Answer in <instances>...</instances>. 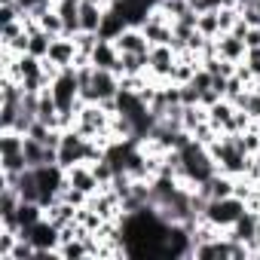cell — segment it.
I'll use <instances>...</instances> for the list:
<instances>
[{
    "mask_svg": "<svg viewBox=\"0 0 260 260\" xmlns=\"http://www.w3.org/2000/svg\"><path fill=\"white\" fill-rule=\"evenodd\" d=\"M248 211V202L242 199V196H226V199H208V205H205V214H202V220H208V223H214L217 230H230L242 214Z\"/></svg>",
    "mask_w": 260,
    "mask_h": 260,
    "instance_id": "obj_1",
    "label": "cell"
},
{
    "mask_svg": "<svg viewBox=\"0 0 260 260\" xmlns=\"http://www.w3.org/2000/svg\"><path fill=\"white\" fill-rule=\"evenodd\" d=\"M257 223H260V211H245L230 230H226V236L230 239H236V242H245V245H251V251H254V257H260V245H257Z\"/></svg>",
    "mask_w": 260,
    "mask_h": 260,
    "instance_id": "obj_2",
    "label": "cell"
},
{
    "mask_svg": "<svg viewBox=\"0 0 260 260\" xmlns=\"http://www.w3.org/2000/svg\"><path fill=\"white\" fill-rule=\"evenodd\" d=\"M178 61V52L172 46H150V77L166 83L172 77V68Z\"/></svg>",
    "mask_w": 260,
    "mask_h": 260,
    "instance_id": "obj_3",
    "label": "cell"
},
{
    "mask_svg": "<svg viewBox=\"0 0 260 260\" xmlns=\"http://www.w3.org/2000/svg\"><path fill=\"white\" fill-rule=\"evenodd\" d=\"M52 64L58 68H71L80 61V52H77V40L74 37H52V46H49V55H46Z\"/></svg>",
    "mask_w": 260,
    "mask_h": 260,
    "instance_id": "obj_4",
    "label": "cell"
},
{
    "mask_svg": "<svg viewBox=\"0 0 260 260\" xmlns=\"http://www.w3.org/2000/svg\"><path fill=\"white\" fill-rule=\"evenodd\" d=\"M68 184L77 187V190H83L86 196H92V193L101 190V181L95 178L92 162H77V166H71V169H68Z\"/></svg>",
    "mask_w": 260,
    "mask_h": 260,
    "instance_id": "obj_5",
    "label": "cell"
},
{
    "mask_svg": "<svg viewBox=\"0 0 260 260\" xmlns=\"http://www.w3.org/2000/svg\"><path fill=\"white\" fill-rule=\"evenodd\" d=\"M89 61H92L95 68H101V71H116V64H119V49H116V43L98 37V46L92 49Z\"/></svg>",
    "mask_w": 260,
    "mask_h": 260,
    "instance_id": "obj_6",
    "label": "cell"
},
{
    "mask_svg": "<svg viewBox=\"0 0 260 260\" xmlns=\"http://www.w3.org/2000/svg\"><path fill=\"white\" fill-rule=\"evenodd\" d=\"M236 104L230 101V98H220L217 104H211L208 107V122L217 128V132H230L233 128V119H236Z\"/></svg>",
    "mask_w": 260,
    "mask_h": 260,
    "instance_id": "obj_7",
    "label": "cell"
},
{
    "mask_svg": "<svg viewBox=\"0 0 260 260\" xmlns=\"http://www.w3.org/2000/svg\"><path fill=\"white\" fill-rule=\"evenodd\" d=\"M214 40H217V55H220V58L236 61V64H242V61H245V55H248L245 40H239L236 34H217Z\"/></svg>",
    "mask_w": 260,
    "mask_h": 260,
    "instance_id": "obj_8",
    "label": "cell"
},
{
    "mask_svg": "<svg viewBox=\"0 0 260 260\" xmlns=\"http://www.w3.org/2000/svg\"><path fill=\"white\" fill-rule=\"evenodd\" d=\"M113 43H116L119 55H125V52H150V40L144 37L141 28H125Z\"/></svg>",
    "mask_w": 260,
    "mask_h": 260,
    "instance_id": "obj_9",
    "label": "cell"
},
{
    "mask_svg": "<svg viewBox=\"0 0 260 260\" xmlns=\"http://www.w3.org/2000/svg\"><path fill=\"white\" fill-rule=\"evenodd\" d=\"M37 22H40V28H43L46 34H52V37H64V19L58 16V10H55V7H52V10H46Z\"/></svg>",
    "mask_w": 260,
    "mask_h": 260,
    "instance_id": "obj_10",
    "label": "cell"
},
{
    "mask_svg": "<svg viewBox=\"0 0 260 260\" xmlns=\"http://www.w3.org/2000/svg\"><path fill=\"white\" fill-rule=\"evenodd\" d=\"M196 28L205 34V37H217L220 34V22H217V7H211V10H205V13H199V19H196Z\"/></svg>",
    "mask_w": 260,
    "mask_h": 260,
    "instance_id": "obj_11",
    "label": "cell"
},
{
    "mask_svg": "<svg viewBox=\"0 0 260 260\" xmlns=\"http://www.w3.org/2000/svg\"><path fill=\"white\" fill-rule=\"evenodd\" d=\"M245 46H248V49H257V46H260V28H248V34H245Z\"/></svg>",
    "mask_w": 260,
    "mask_h": 260,
    "instance_id": "obj_12",
    "label": "cell"
},
{
    "mask_svg": "<svg viewBox=\"0 0 260 260\" xmlns=\"http://www.w3.org/2000/svg\"><path fill=\"white\" fill-rule=\"evenodd\" d=\"M104 4H107V7H110V4H116V0H104Z\"/></svg>",
    "mask_w": 260,
    "mask_h": 260,
    "instance_id": "obj_13",
    "label": "cell"
}]
</instances>
